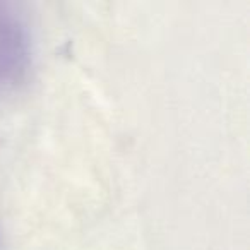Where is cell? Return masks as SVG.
Segmentation results:
<instances>
[{"mask_svg":"<svg viewBox=\"0 0 250 250\" xmlns=\"http://www.w3.org/2000/svg\"><path fill=\"white\" fill-rule=\"evenodd\" d=\"M29 63L31 45L26 26L9 5L0 4V91L21 84Z\"/></svg>","mask_w":250,"mask_h":250,"instance_id":"cell-1","label":"cell"}]
</instances>
